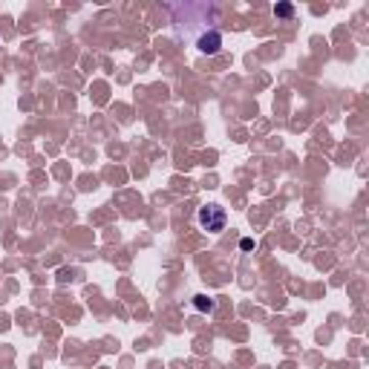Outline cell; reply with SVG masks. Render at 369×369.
Instances as JSON below:
<instances>
[{"mask_svg":"<svg viewBox=\"0 0 369 369\" xmlns=\"http://www.w3.org/2000/svg\"><path fill=\"white\" fill-rule=\"evenodd\" d=\"M274 15L277 17H291L294 15V6H291V3H277V6H274Z\"/></svg>","mask_w":369,"mask_h":369,"instance_id":"4","label":"cell"},{"mask_svg":"<svg viewBox=\"0 0 369 369\" xmlns=\"http://www.w3.org/2000/svg\"><path fill=\"white\" fill-rule=\"evenodd\" d=\"M196 47H199V52H205V55H217L219 47H222V35L219 32H205L199 40H196Z\"/></svg>","mask_w":369,"mask_h":369,"instance_id":"2","label":"cell"},{"mask_svg":"<svg viewBox=\"0 0 369 369\" xmlns=\"http://www.w3.org/2000/svg\"><path fill=\"white\" fill-rule=\"evenodd\" d=\"M193 306H196V309H199V312H211V309H214V300H211V297H205V294H199V297H193Z\"/></svg>","mask_w":369,"mask_h":369,"instance_id":"3","label":"cell"},{"mask_svg":"<svg viewBox=\"0 0 369 369\" xmlns=\"http://www.w3.org/2000/svg\"><path fill=\"white\" fill-rule=\"evenodd\" d=\"M196 219H199V225L205 228V231L211 234H219L225 231V222H228V214H225V208H219V205H205V208H199V214H196Z\"/></svg>","mask_w":369,"mask_h":369,"instance_id":"1","label":"cell"}]
</instances>
